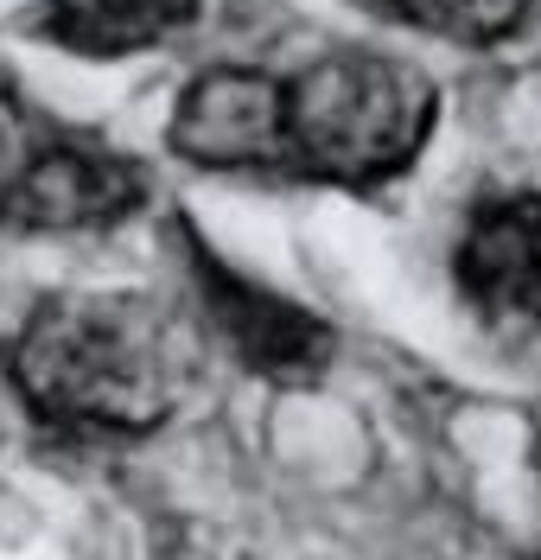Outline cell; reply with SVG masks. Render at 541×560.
Instances as JSON below:
<instances>
[{"mask_svg": "<svg viewBox=\"0 0 541 560\" xmlns=\"http://www.w3.org/2000/svg\"><path fill=\"white\" fill-rule=\"evenodd\" d=\"M281 115H287V77H268L255 65H211L179 90L166 147L204 173L281 166L287 160Z\"/></svg>", "mask_w": 541, "mask_h": 560, "instance_id": "obj_4", "label": "cell"}, {"mask_svg": "<svg viewBox=\"0 0 541 560\" xmlns=\"http://www.w3.org/2000/svg\"><path fill=\"white\" fill-rule=\"evenodd\" d=\"M383 13L459 45H504L529 20V0H383Z\"/></svg>", "mask_w": 541, "mask_h": 560, "instance_id": "obj_8", "label": "cell"}, {"mask_svg": "<svg viewBox=\"0 0 541 560\" xmlns=\"http://www.w3.org/2000/svg\"><path fill=\"white\" fill-rule=\"evenodd\" d=\"M185 243H191V287L204 300V318L216 325V338L230 345V357L249 376H268V383H319L331 370V357H338L331 325L306 306H293L287 293L236 275L230 261H216L191 230H185Z\"/></svg>", "mask_w": 541, "mask_h": 560, "instance_id": "obj_3", "label": "cell"}, {"mask_svg": "<svg viewBox=\"0 0 541 560\" xmlns=\"http://www.w3.org/2000/svg\"><path fill=\"white\" fill-rule=\"evenodd\" d=\"M452 275L484 325L541 331V191L484 205L459 236Z\"/></svg>", "mask_w": 541, "mask_h": 560, "instance_id": "obj_6", "label": "cell"}, {"mask_svg": "<svg viewBox=\"0 0 541 560\" xmlns=\"http://www.w3.org/2000/svg\"><path fill=\"white\" fill-rule=\"evenodd\" d=\"M20 408L64 440H141L179 408V325L146 293H58L7 345Z\"/></svg>", "mask_w": 541, "mask_h": 560, "instance_id": "obj_1", "label": "cell"}, {"mask_svg": "<svg viewBox=\"0 0 541 560\" xmlns=\"http://www.w3.org/2000/svg\"><path fill=\"white\" fill-rule=\"evenodd\" d=\"M198 13H204V0H45L33 33L71 58L108 65V58H134V51L166 45Z\"/></svg>", "mask_w": 541, "mask_h": 560, "instance_id": "obj_7", "label": "cell"}, {"mask_svg": "<svg viewBox=\"0 0 541 560\" xmlns=\"http://www.w3.org/2000/svg\"><path fill=\"white\" fill-rule=\"evenodd\" d=\"M146 205V173L134 160L90 147H45L0 178V223L26 236L115 230Z\"/></svg>", "mask_w": 541, "mask_h": 560, "instance_id": "obj_5", "label": "cell"}, {"mask_svg": "<svg viewBox=\"0 0 541 560\" xmlns=\"http://www.w3.org/2000/svg\"><path fill=\"white\" fill-rule=\"evenodd\" d=\"M13 135H20V128H13V115H7V103H0V178L20 166V160H13Z\"/></svg>", "mask_w": 541, "mask_h": 560, "instance_id": "obj_9", "label": "cell"}, {"mask_svg": "<svg viewBox=\"0 0 541 560\" xmlns=\"http://www.w3.org/2000/svg\"><path fill=\"white\" fill-rule=\"evenodd\" d=\"M433 121H439V90L421 70L376 51H331L287 77L281 166L331 185H383L421 160Z\"/></svg>", "mask_w": 541, "mask_h": 560, "instance_id": "obj_2", "label": "cell"}]
</instances>
